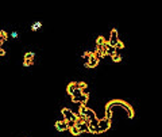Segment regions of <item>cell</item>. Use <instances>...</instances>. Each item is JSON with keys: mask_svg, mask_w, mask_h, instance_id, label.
<instances>
[{"mask_svg": "<svg viewBox=\"0 0 162 137\" xmlns=\"http://www.w3.org/2000/svg\"><path fill=\"white\" fill-rule=\"evenodd\" d=\"M107 106L110 107H114V106H120L124 109V111L127 113L128 118H134V109H132L131 105H128L126 101H123V99H112V101L107 102Z\"/></svg>", "mask_w": 162, "mask_h": 137, "instance_id": "cell-1", "label": "cell"}, {"mask_svg": "<svg viewBox=\"0 0 162 137\" xmlns=\"http://www.w3.org/2000/svg\"><path fill=\"white\" fill-rule=\"evenodd\" d=\"M62 115H64V119L65 121H77V115H76V113H73V111L70 110V109H68V107H64L61 110Z\"/></svg>", "mask_w": 162, "mask_h": 137, "instance_id": "cell-2", "label": "cell"}, {"mask_svg": "<svg viewBox=\"0 0 162 137\" xmlns=\"http://www.w3.org/2000/svg\"><path fill=\"white\" fill-rule=\"evenodd\" d=\"M120 42V40H119V37H118V30L116 29H112L111 30V34H110V40H108V44L111 45V46H116V45Z\"/></svg>", "mask_w": 162, "mask_h": 137, "instance_id": "cell-3", "label": "cell"}, {"mask_svg": "<svg viewBox=\"0 0 162 137\" xmlns=\"http://www.w3.org/2000/svg\"><path fill=\"white\" fill-rule=\"evenodd\" d=\"M99 128H100V133L107 132V130L111 128V119L105 118V117L104 118H101L100 122H99Z\"/></svg>", "mask_w": 162, "mask_h": 137, "instance_id": "cell-4", "label": "cell"}, {"mask_svg": "<svg viewBox=\"0 0 162 137\" xmlns=\"http://www.w3.org/2000/svg\"><path fill=\"white\" fill-rule=\"evenodd\" d=\"M56 129H57L58 132L69 130V124H68V121H65V119H58L57 122H56Z\"/></svg>", "mask_w": 162, "mask_h": 137, "instance_id": "cell-5", "label": "cell"}, {"mask_svg": "<svg viewBox=\"0 0 162 137\" xmlns=\"http://www.w3.org/2000/svg\"><path fill=\"white\" fill-rule=\"evenodd\" d=\"M77 88H80V83L79 82H70L69 84H68V87H66V94H69L70 97L73 95V92H75Z\"/></svg>", "mask_w": 162, "mask_h": 137, "instance_id": "cell-6", "label": "cell"}, {"mask_svg": "<svg viewBox=\"0 0 162 137\" xmlns=\"http://www.w3.org/2000/svg\"><path fill=\"white\" fill-rule=\"evenodd\" d=\"M88 101H89V94H83L79 98H72L73 103H80V105H87Z\"/></svg>", "mask_w": 162, "mask_h": 137, "instance_id": "cell-7", "label": "cell"}, {"mask_svg": "<svg viewBox=\"0 0 162 137\" xmlns=\"http://www.w3.org/2000/svg\"><path fill=\"white\" fill-rule=\"evenodd\" d=\"M97 64H99V60L96 58V56H95V54H92V57H91L89 62H88V64H85V66H87V68H96Z\"/></svg>", "mask_w": 162, "mask_h": 137, "instance_id": "cell-8", "label": "cell"}, {"mask_svg": "<svg viewBox=\"0 0 162 137\" xmlns=\"http://www.w3.org/2000/svg\"><path fill=\"white\" fill-rule=\"evenodd\" d=\"M104 46H105V50H107V56H111V57H112V56L116 53V49H115L114 46H111V45L108 44V41H107V44H105Z\"/></svg>", "mask_w": 162, "mask_h": 137, "instance_id": "cell-9", "label": "cell"}, {"mask_svg": "<svg viewBox=\"0 0 162 137\" xmlns=\"http://www.w3.org/2000/svg\"><path fill=\"white\" fill-rule=\"evenodd\" d=\"M85 117H87V119H88V121H92V119L97 118V117H96V114H95V111H93L92 109H88V110H87V113H85Z\"/></svg>", "mask_w": 162, "mask_h": 137, "instance_id": "cell-10", "label": "cell"}, {"mask_svg": "<svg viewBox=\"0 0 162 137\" xmlns=\"http://www.w3.org/2000/svg\"><path fill=\"white\" fill-rule=\"evenodd\" d=\"M7 40H8V34L5 33V30H1V31H0V45L3 46Z\"/></svg>", "mask_w": 162, "mask_h": 137, "instance_id": "cell-11", "label": "cell"}, {"mask_svg": "<svg viewBox=\"0 0 162 137\" xmlns=\"http://www.w3.org/2000/svg\"><path fill=\"white\" fill-rule=\"evenodd\" d=\"M79 128H80V130H81V133H89V121L81 124Z\"/></svg>", "mask_w": 162, "mask_h": 137, "instance_id": "cell-12", "label": "cell"}, {"mask_svg": "<svg viewBox=\"0 0 162 137\" xmlns=\"http://www.w3.org/2000/svg\"><path fill=\"white\" fill-rule=\"evenodd\" d=\"M23 58H24V60H30V61H34L35 53H34V52H27V53H24Z\"/></svg>", "mask_w": 162, "mask_h": 137, "instance_id": "cell-13", "label": "cell"}, {"mask_svg": "<svg viewBox=\"0 0 162 137\" xmlns=\"http://www.w3.org/2000/svg\"><path fill=\"white\" fill-rule=\"evenodd\" d=\"M107 44V41H105V38L103 36H99L96 40V46H103V45Z\"/></svg>", "mask_w": 162, "mask_h": 137, "instance_id": "cell-14", "label": "cell"}, {"mask_svg": "<svg viewBox=\"0 0 162 137\" xmlns=\"http://www.w3.org/2000/svg\"><path fill=\"white\" fill-rule=\"evenodd\" d=\"M105 118L112 119V107L107 106V105H105Z\"/></svg>", "mask_w": 162, "mask_h": 137, "instance_id": "cell-15", "label": "cell"}, {"mask_svg": "<svg viewBox=\"0 0 162 137\" xmlns=\"http://www.w3.org/2000/svg\"><path fill=\"white\" fill-rule=\"evenodd\" d=\"M69 130H70V133H72L73 136H80V134H81V130H80L79 126H73V128H70Z\"/></svg>", "mask_w": 162, "mask_h": 137, "instance_id": "cell-16", "label": "cell"}, {"mask_svg": "<svg viewBox=\"0 0 162 137\" xmlns=\"http://www.w3.org/2000/svg\"><path fill=\"white\" fill-rule=\"evenodd\" d=\"M111 58H112V61H114V62H120V61H122V56L119 54V52H116V53H115Z\"/></svg>", "mask_w": 162, "mask_h": 137, "instance_id": "cell-17", "label": "cell"}, {"mask_svg": "<svg viewBox=\"0 0 162 137\" xmlns=\"http://www.w3.org/2000/svg\"><path fill=\"white\" fill-rule=\"evenodd\" d=\"M87 110H88V107L85 106V105H80V107H79V113L81 115H84L85 117V113H87Z\"/></svg>", "mask_w": 162, "mask_h": 137, "instance_id": "cell-18", "label": "cell"}, {"mask_svg": "<svg viewBox=\"0 0 162 137\" xmlns=\"http://www.w3.org/2000/svg\"><path fill=\"white\" fill-rule=\"evenodd\" d=\"M41 27H42V23H41V22H35L34 25L31 26V30H33V31H38Z\"/></svg>", "mask_w": 162, "mask_h": 137, "instance_id": "cell-19", "label": "cell"}, {"mask_svg": "<svg viewBox=\"0 0 162 137\" xmlns=\"http://www.w3.org/2000/svg\"><path fill=\"white\" fill-rule=\"evenodd\" d=\"M83 91H81V90H80V88H77V90H76V91H75V92H73V95H72V98H79V97H81V95H83Z\"/></svg>", "mask_w": 162, "mask_h": 137, "instance_id": "cell-20", "label": "cell"}, {"mask_svg": "<svg viewBox=\"0 0 162 137\" xmlns=\"http://www.w3.org/2000/svg\"><path fill=\"white\" fill-rule=\"evenodd\" d=\"M115 49H116V52H119V50H122V49H124V44H123L122 41H120V42H119V44L116 45V46H115Z\"/></svg>", "mask_w": 162, "mask_h": 137, "instance_id": "cell-21", "label": "cell"}, {"mask_svg": "<svg viewBox=\"0 0 162 137\" xmlns=\"http://www.w3.org/2000/svg\"><path fill=\"white\" fill-rule=\"evenodd\" d=\"M33 64H34V61H30V60H24L23 61V65L24 66H31Z\"/></svg>", "mask_w": 162, "mask_h": 137, "instance_id": "cell-22", "label": "cell"}, {"mask_svg": "<svg viewBox=\"0 0 162 137\" xmlns=\"http://www.w3.org/2000/svg\"><path fill=\"white\" fill-rule=\"evenodd\" d=\"M4 54H5L4 48H0V56H4Z\"/></svg>", "mask_w": 162, "mask_h": 137, "instance_id": "cell-23", "label": "cell"}, {"mask_svg": "<svg viewBox=\"0 0 162 137\" xmlns=\"http://www.w3.org/2000/svg\"><path fill=\"white\" fill-rule=\"evenodd\" d=\"M11 37H12V38H18V33L16 31H14L12 34H11Z\"/></svg>", "mask_w": 162, "mask_h": 137, "instance_id": "cell-24", "label": "cell"}]
</instances>
